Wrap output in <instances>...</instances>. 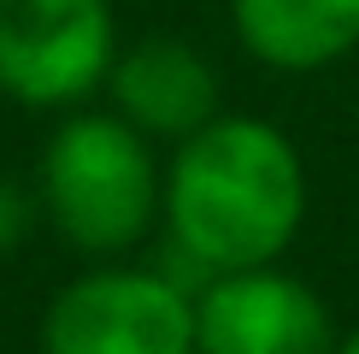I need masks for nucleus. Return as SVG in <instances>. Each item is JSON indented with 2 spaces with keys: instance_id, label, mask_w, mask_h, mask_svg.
Wrapping results in <instances>:
<instances>
[{
  "instance_id": "3",
  "label": "nucleus",
  "mask_w": 359,
  "mask_h": 354,
  "mask_svg": "<svg viewBox=\"0 0 359 354\" xmlns=\"http://www.w3.org/2000/svg\"><path fill=\"white\" fill-rule=\"evenodd\" d=\"M41 354H194V289L159 266H95L48 301Z\"/></svg>"
},
{
  "instance_id": "7",
  "label": "nucleus",
  "mask_w": 359,
  "mask_h": 354,
  "mask_svg": "<svg viewBox=\"0 0 359 354\" xmlns=\"http://www.w3.org/2000/svg\"><path fill=\"white\" fill-rule=\"evenodd\" d=\"M230 24L271 71H324L359 48V0H230Z\"/></svg>"
},
{
  "instance_id": "4",
  "label": "nucleus",
  "mask_w": 359,
  "mask_h": 354,
  "mask_svg": "<svg viewBox=\"0 0 359 354\" xmlns=\"http://www.w3.org/2000/svg\"><path fill=\"white\" fill-rule=\"evenodd\" d=\"M118 59L112 0H0V95L36 112L83 107Z\"/></svg>"
},
{
  "instance_id": "5",
  "label": "nucleus",
  "mask_w": 359,
  "mask_h": 354,
  "mask_svg": "<svg viewBox=\"0 0 359 354\" xmlns=\"http://www.w3.org/2000/svg\"><path fill=\"white\" fill-rule=\"evenodd\" d=\"M336 319L277 260L212 272L194 289V354H330Z\"/></svg>"
},
{
  "instance_id": "6",
  "label": "nucleus",
  "mask_w": 359,
  "mask_h": 354,
  "mask_svg": "<svg viewBox=\"0 0 359 354\" xmlns=\"http://www.w3.org/2000/svg\"><path fill=\"white\" fill-rule=\"evenodd\" d=\"M107 88L112 112H124L154 142H183L206 118H218V71L177 36H147L124 48L112 59Z\"/></svg>"
},
{
  "instance_id": "2",
  "label": "nucleus",
  "mask_w": 359,
  "mask_h": 354,
  "mask_svg": "<svg viewBox=\"0 0 359 354\" xmlns=\"http://www.w3.org/2000/svg\"><path fill=\"white\" fill-rule=\"evenodd\" d=\"M36 201L77 254H130L165 218V171L154 136H142L124 112H71L41 148Z\"/></svg>"
},
{
  "instance_id": "9",
  "label": "nucleus",
  "mask_w": 359,
  "mask_h": 354,
  "mask_svg": "<svg viewBox=\"0 0 359 354\" xmlns=\"http://www.w3.org/2000/svg\"><path fill=\"white\" fill-rule=\"evenodd\" d=\"M330 354H359V324H353L348 336H336V348H330Z\"/></svg>"
},
{
  "instance_id": "1",
  "label": "nucleus",
  "mask_w": 359,
  "mask_h": 354,
  "mask_svg": "<svg viewBox=\"0 0 359 354\" xmlns=\"http://www.w3.org/2000/svg\"><path fill=\"white\" fill-rule=\"evenodd\" d=\"M306 218V166L271 118L218 112L171 148L165 236L194 277L283 260Z\"/></svg>"
},
{
  "instance_id": "8",
  "label": "nucleus",
  "mask_w": 359,
  "mask_h": 354,
  "mask_svg": "<svg viewBox=\"0 0 359 354\" xmlns=\"http://www.w3.org/2000/svg\"><path fill=\"white\" fill-rule=\"evenodd\" d=\"M29 225H36V201H29L12 177H0V254H12V248L24 242Z\"/></svg>"
}]
</instances>
